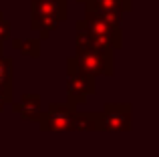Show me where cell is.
<instances>
[{"label": "cell", "instance_id": "cell-1", "mask_svg": "<svg viewBox=\"0 0 159 157\" xmlns=\"http://www.w3.org/2000/svg\"><path fill=\"white\" fill-rule=\"evenodd\" d=\"M115 55L111 48H89L66 59V75H87V77H113L115 73Z\"/></svg>", "mask_w": 159, "mask_h": 157}, {"label": "cell", "instance_id": "cell-2", "mask_svg": "<svg viewBox=\"0 0 159 157\" xmlns=\"http://www.w3.org/2000/svg\"><path fill=\"white\" fill-rule=\"evenodd\" d=\"M69 18V0H30V28L51 32Z\"/></svg>", "mask_w": 159, "mask_h": 157}, {"label": "cell", "instance_id": "cell-3", "mask_svg": "<svg viewBox=\"0 0 159 157\" xmlns=\"http://www.w3.org/2000/svg\"><path fill=\"white\" fill-rule=\"evenodd\" d=\"M85 24L89 32L95 36V47L97 48H111L119 51L123 47V30L117 26H111L109 22L101 18L97 12L85 10Z\"/></svg>", "mask_w": 159, "mask_h": 157}, {"label": "cell", "instance_id": "cell-4", "mask_svg": "<svg viewBox=\"0 0 159 157\" xmlns=\"http://www.w3.org/2000/svg\"><path fill=\"white\" fill-rule=\"evenodd\" d=\"M77 107L69 103H51L47 113H40L39 125L43 131H73Z\"/></svg>", "mask_w": 159, "mask_h": 157}, {"label": "cell", "instance_id": "cell-5", "mask_svg": "<svg viewBox=\"0 0 159 157\" xmlns=\"http://www.w3.org/2000/svg\"><path fill=\"white\" fill-rule=\"evenodd\" d=\"M103 131L131 129V103H105L101 111Z\"/></svg>", "mask_w": 159, "mask_h": 157}, {"label": "cell", "instance_id": "cell-6", "mask_svg": "<svg viewBox=\"0 0 159 157\" xmlns=\"http://www.w3.org/2000/svg\"><path fill=\"white\" fill-rule=\"evenodd\" d=\"M97 93V78L87 75H75L66 78V103L73 107L87 103L89 95Z\"/></svg>", "mask_w": 159, "mask_h": 157}, {"label": "cell", "instance_id": "cell-7", "mask_svg": "<svg viewBox=\"0 0 159 157\" xmlns=\"http://www.w3.org/2000/svg\"><path fill=\"white\" fill-rule=\"evenodd\" d=\"M12 111L24 121H39L40 119V95L39 93H24L20 101L12 103Z\"/></svg>", "mask_w": 159, "mask_h": 157}, {"label": "cell", "instance_id": "cell-8", "mask_svg": "<svg viewBox=\"0 0 159 157\" xmlns=\"http://www.w3.org/2000/svg\"><path fill=\"white\" fill-rule=\"evenodd\" d=\"M12 73H14V61L4 56V44L0 43V95L8 103L12 101Z\"/></svg>", "mask_w": 159, "mask_h": 157}, {"label": "cell", "instance_id": "cell-9", "mask_svg": "<svg viewBox=\"0 0 159 157\" xmlns=\"http://www.w3.org/2000/svg\"><path fill=\"white\" fill-rule=\"evenodd\" d=\"M133 0H85V10H95V12H113L121 14L133 10Z\"/></svg>", "mask_w": 159, "mask_h": 157}, {"label": "cell", "instance_id": "cell-10", "mask_svg": "<svg viewBox=\"0 0 159 157\" xmlns=\"http://www.w3.org/2000/svg\"><path fill=\"white\" fill-rule=\"evenodd\" d=\"M73 131H103L101 111H97V113H91V111L77 113V117H75V125H73Z\"/></svg>", "mask_w": 159, "mask_h": 157}, {"label": "cell", "instance_id": "cell-11", "mask_svg": "<svg viewBox=\"0 0 159 157\" xmlns=\"http://www.w3.org/2000/svg\"><path fill=\"white\" fill-rule=\"evenodd\" d=\"M75 28H77V36H75V47H77V52H85V51H89V48H93L95 47V36L89 32L85 20H77Z\"/></svg>", "mask_w": 159, "mask_h": 157}, {"label": "cell", "instance_id": "cell-12", "mask_svg": "<svg viewBox=\"0 0 159 157\" xmlns=\"http://www.w3.org/2000/svg\"><path fill=\"white\" fill-rule=\"evenodd\" d=\"M18 52H22L24 56H32V59H39V56H40V40H39V38H26V40H20Z\"/></svg>", "mask_w": 159, "mask_h": 157}, {"label": "cell", "instance_id": "cell-13", "mask_svg": "<svg viewBox=\"0 0 159 157\" xmlns=\"http://www.w3.org/2000/svg\"><path fill=\"white\" fill-rule=\"evenodd\" d=\"M10 36V22L6 20V16H4V12L0 10V43H6V38Z\"/></svg>", "mask_w": 159, "mask_h": 157}, {"label": "cell", "instance_id": "cell-14", "mask_svg": "<svg viewBox=\"0 0 159 157\" xmlns=\"http://www.w3.org/2000/svg\"><path fill=\"white\" fill-rule=\"evenodd\" d=\"M18 47H20V38H14V40H12V48L18 51Z\"/></svg>", "mask_w": 159, "mask_h": 157}, {"label": "cell", "instance_id": "cell-15", "mask_svg": "<svg viewBox=\"0 0 159 157\" xmlns=\"http://www.w3.org/2000/svg\"><path fill=\"white\" fill-rule=\"evenodd\" d=\"M77 2H85V0H77Z\"/></svg>", "mask_w": 159, "mask_h": 157}]
</instances>
